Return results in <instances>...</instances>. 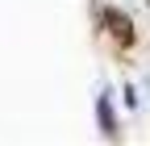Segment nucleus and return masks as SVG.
Here are the masks:
<instances>
[{"instance_id": "obj_1", "label": "nucleus", "mask_w": 150, "mask_h": 146, "mask_svg": "<svg viewBox=\"0 0 150 146\" xmlns=\"http://www.w3.org/2000/svg\"><path fill=\"white\" fill-rule=\"evenodd\" d=\"M104 21L112 25V33H117V42H134V25H129L125 17L117 13V9H104Z\"/></svg>"}]
</instances>
